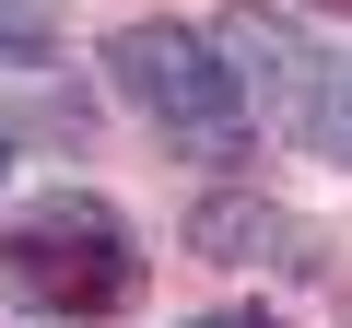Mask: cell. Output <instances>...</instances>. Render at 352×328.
<instances>
[{
	"instance_id": "6da1fadb",
	"label": "cell",
	"mask_w": 352,
	"mask_h": 328,
	"mask_svg": "<svg viewBox=\"0 0 352 328\" xmlns=\"http://www.w3.org/2000/svg\"><path fill=\"white\" fill-rule=\"evenodd\" d=\"M0 281H12L24 316L94 328V316H129V305H141L153 258H141V235L118 223V200H94V188H47V200L12 211V235H0Z\"/></svg>"
},
{
	"instance_id": "7a4b0ae2",
	"label": "cell",
	"mask_w": 352,
	"mask_h": 328,
	"mask_svg": "<svg viewBox=\"0 0 352 328\" xmlns=\"http://www.w3.org/2000/svg\"><path fill=\"white\" fill-rule=\"evenodd\" d=\"M106 82H118L164 141H188V152H212V164L247 152V82L223 71L212 36H188V24H118V36H106Z\"/></svg>"
},
{
	"instance_id": "3957f363",
	"label": "cell",
	"mask_w": 352,
	"mask_h": 328,
	"mask_svg": "<svg viewBox=\"0 0 352 328\" xmlns=\"http://www.w3.org/2000/svg\"><path fill=\"white\" fill-rule=\"evenodd\" d=\"M188 328H282V316H258V305H235V316H188Z\"/></svg>"
},
{
	"instance_id": "277c9868",
	"label": "cell",
	"mask_w": 352,
	"mask_h": 328,
	"mask_svg": "<svg viewBox=\"0 0 352 328\" xmlns=\"http://www.w3.org/2000/svg\"><path fill=\"white\" fill-rule=\"evenodd\" d=\"M0 164H12V129H0Z\"/></svg>"
},
{
	"instance_id": "5b68a950",
	"label": "cell",
	"mask_w": 352,
	"mask_h": 328,
	"mask_svg": "<svg viewBox=\"0 0 352 328\" xmlns=\"http://www.w3.org/2000/svg\"><path fill=\"white\" fill-rule=\"evenodd\" d=\"M317 12H352V0H317Z\"/></svg>"
}]
</instances>
